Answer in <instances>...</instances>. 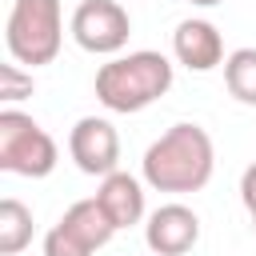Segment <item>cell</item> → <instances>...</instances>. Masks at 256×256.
I'll return each mask as SVG.
<instances>
[{"label":"cell","mask_w":256,"mask_h":256,"mask_svg":"<svg viewBox=\"0 0 256 256\" xmlns=\"http://www.w3.org/2000/svg\"><path fill=\"white\" fill-rule=\"evenodd\" d=\"M216 172V144L200 124H172L160 140L148 144L140 160V176L156 192H200Z\"/></svg>","instance_id":"obj_1"},{"label":"cell","mask_w":256,"mask_h":256,"mask_svg":"<svg viewBox=\"0 0 256 256\" xmlns=\"http://www.w3.org/2000/svg\"><path fill=\"white\" fill-rule=\"evenodd\" d=\"M96 100L108 112H144L172 88V60L164 52L140 48L128 56H112L96 68Z\"/></svg>","instance_id":"obj_2"},{"label":"cell","mask_w":256,"mask_h":256,"mask_svg":"<svg viewBox=\"0 0 256 256\" xmlns=\"http://www.w3.org/2000/svg\"><path fill=\"white\" fill-rule=\"evenodd\" d=\"M4 44L12 64H24L28 72L40 64H52L64 44V12L60 0H12Z\"/></svg>","instance_id":"obj_3"},{"label":"cell","mask_w":256,"mask_h":256,"mask_svg":"<svg viewBox=\"0 0 256 256\" xmlns=\"http://www.w3.org/2000/svg\"><path fill=\"white\" fill-rule=\"evenodd\" d=\"M56 160H60L56 140L28 112H16V108L0 112V168L4 172L40 180L56 168Z\"/></svg>","instance_id":"obj_4"},{"label":"cell","mask_w":256,"mask_h":256,"mask_svg":"<svg viewBox=\"0 0 256 256\" xmlns=\"http://www.w3.org/2000/svg\"><path fill=\"white\" fill-rule=\"evenodd\" d=\"M68 32L92 56H120L132 36V20L120 0H80L68 20Z\"/></svg>","instance_id":"obj_5"},{"label":"cell","mask_w":256,"mask_h":256,"mask_svg":"<svg viewBox=\"0 0 256 256\" xmlns=\"http://www.w3.org/2000/svg\"><path fill=\"white\" fill-rule=\"evenodd\" d=\"M68 156L84 176H112L120 168V136L104 116H80L68 132Z\"/></svg>","instance_id":"obj_6"},{"label":"cell","mask_w":256,"mask_h":256,"mask_svg":"<svg viewBox=\"0 0 256 256\" xmlns=\"http://www.w3.org/2000/svg\"><path fill=\"white\" fill-rule=\"evenodd\" d=\"M196 240H200V216L180 200L160 204L144 224V244L156 256H184L196 248Z\"/></svg>","instance_id":"obj_7"},{"label":"cell","mask_w":256,"mask_h":256,"mask_svg":"<svg viewBox=\"0 0 256 256\" xmlns=\"http://www.w3.org/2000/svg\"><path fill=\"white\" fill-rule=\"evenodd\" d=\"M172 56L176 64H184L188 72H212L220 68L228 56H224V36L212 20H180L176 32H172Z\"/></svg>","instance_id":"obj_8"},{"label":"cell","mask_w":256,"mask_h":256,"mask_svg":"<svg viewBox=\"0 0 256 256\" xmlns=\"http://www.w3.org/2000/svg\"><path fill=\"white\" fill-rule=\"evenodd\" d=\"M96 200H100V208L108 212V220L116 224V232L144 220V184H140L132 172H120V168H116L112 176H104L100 188H96Z\"/></svg>","instance_id":"obj_9"},{"label":"cell","mask_w":256,"mask_h":256,"mask_svg":"<svg viewBox=\"0 0 256 256\" xmlns=\"http://www.w3.org/2000/svg\"><path fill=\"white\" fill-rule=\"evenodd\" d=\"M60 224H64L68 232H76V236H80V240H84L92 252H96V248H104V244L116 236V224L108 220V212L100 208V200H96V196L76 200V204H72V208L60 216Z\"/></svg>","instance_id":"obj_10"},{"label":"cell","mask_w":256,"mask_h":256,"mask_svg":"<svg viewBox=\"0 0 256 256\" xmlns=\"http://www.w3.org/2000/svg\"><path fill=\"white\" fill-rule=\"evenodd\" d=\"M32 244V208L16 196L0 200V256H16Z\"/></svg>","instance_id":"obj_11"},{"label":"cell","mask_w":256,"mask_h":256,"mask_svg":"<svg viewBox=\"0 0 256 256\" xmlns=\"http://www.w3.org/2000/svg\"><path fill=\"white\" fill-rule=\"evenodd\" d=\"M224 84H228L232 100L256 108V48L228 52V60H224Z\"/></svg>","instance_id":"obj_12"},{"label":"cell","mask_w":256,"mask_h":256,"mask_svg":"<svg viewBox=\"0 0 256 256\" xmlns=\"http://www.w3.org/2000/svg\"><path fill=\"white\" fill-rule=\"evenodd\" d=\"M44 256H92V248L56 220V224L44 232Z\"/></svg>","instance_id":"obj_13"},{"label":"cell","mask_w":256,"mask_h":256,"mask_svg":"<svg viewBox=\"0 0 256 256\" xmlns=\"http://www.w3.org/2000/svg\"><path fill=\"white\" fill-rule=\"evenodd\" d=\"M32 88H36L32 72H24L20 64H0V100L4 104H16V100L32 96Z\"/></svg>","instance_id":"obj_14"},{"label":"cell","mask_w":256,"mask_h":256,"mask_svg":"<svg viewBox=\"0 0 256 256\" xmlns=\"http://www.w3.org/2000/svg\"><path fill=\"white\" fill-rule=\"evenodd\" d=\"M240 200H244V208H248V216H256V160L244 168V176H240Z\"/></svg>","instance_id":"obj_15"},{"label":"cell","mask_w":256,"mask_h":256,"mask_svg":"<svg viewBox=\"0 0 256 256\" xmlns=\"http://www.w3.org/2000/svg\"><path fill=\"white\" fill-rule=\"evenodd\" d=\"M188 4H196V8H212V4H224V0H188Z\"/></svg>","instance_id":"obj_16"},{"label":"cell","mask_w":256,"mask_h":256,"mask_svg":"<svg viewBox=\"0 0 256 256\" xmlns=\"http://www.w3.org/2000/svg\"><path fill=\"white\" fill-rule=\"evenodd\" d=\"M252 232H256V216H252Z\"/></svg>","instance_id":"obj_17"}]
</instances>
